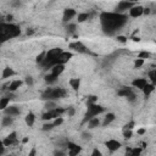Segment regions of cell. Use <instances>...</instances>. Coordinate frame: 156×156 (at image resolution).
<instances>
[{
	"mask_svg": "<svg viewBox=\"0 0 156 156\" xmlns=\"http://www.w3.org/2000/svg\"><path fill=\"white\" fill-rule=\"evenodd\" d=\"M127 17L124 14H116V12H102L100 15L101 28L104 33L109 37L115 36L121 28L127 23Z\"/></svg>",
	"mask_w": 156,
	"mask_h": 156,
	"instance_id": "cell-1",
	"label": "cell"
},
{
	"mask_svg": "<svg viewBox=\"0 0 156 156\" xmlns=\"http://www.w3.org/2000/svg\"><path fill=\"white\" fill-rule=\"evenodd\" d=\"M21 34V28L14 23H0V43H5Z\"/></svg>",
	"mask_w": 156,
	"mask_h": 156,
	"instance_id": "cell-2",
	"label": "cell"
},
{
	"mask_svg": "<svg viewBox=\"0 0 156 156\" xmlns=\"http://www.w3.org/2000/svg\"><path fill=\"white\" fill-rule=\"evenodd\" d=\"M66 90L63 88H48L45 91H43L42 94V99L47 100V101H55L57 99H61V98L66 96Z\"/></svg>",
	"mask_w": 156,
	"mask_h": 156,
	"instance_id": "cell-3",
	"label": "cell"
},
{
	"mask_svg": "<svg viewBox=\"0 0 156 156\" xmlns=\"http://www.w3.org/2000/svg\"><path fill=\"white\" fill-rule=\"evenodd\" d=\"M88 106V110L84 115V118H83V123H87L89 122L91 118L96 117L99 113H102L104 112V107L98 105V104H91V105H87Z\"/></svg>",
	"mask_w": 156,
	"mask_h": 156,
	"instance_id": "cell-4",
	"label": "cell"
},
{
	"mask_svg": "<svg viewBox=\"0 0 156 156\" xmlns=\"http://www.w3.org/2000/svg\"><path fill=\"white\" fill-rule=\"evenodd\" d=\"M118 95L127 98V100L131 101V102L135 101V99H137V96L134 94V91L132 90V88H122L121 90H118Z\"/></svg>",
	"mask_w": 156,
	"mask_h": 156,
	"instance_id": "cell-5",
	"label": "cell"
},
{
	"mask_svg": "<svg viewBox=\"0 0 156 156\" xmlns=\"http://www.w3.org/2000/svg\"><path fill=\"white\" fill-rule=\"evenodd\" d=\"M134 5H135L134 3H131V1H120L116 8V14H122L126 10H131Z\"/></svg>",
	"mask_w": 156,
	"mask_h": 156,
	"instance_id": "cell-6",
	"label": "cell"
},
{
	"mask_svg": "<svg viewBox=\"0 0 156 156\" xmlns=\"http://www.w3.org/2000/svg\"><path fill=\"white\" fill-rule=\"evenodd\" d=\"M71 57H72V53H68V51H62L61 55L57 57L56 65H65L66 62H68V60H70Z\"/></svg>",
	"mask_w": 156,
	"mask_h": 156,
	"instance_id": "cell-7",
	"label": "cell"
},
{
	"mask_svg": "<svg viewBox=\"0 0 156 156\" xmlns=\"http://www.w3.org/2000/svg\"><path fill=\"white\" fill-rule=\"evenodd\" d=\"M70 48L73 49V50H76L78 51V53H88V50H87V47L82 43V42H73L70 44Z\"/></svg>",
	"mask_w": 156,
	"mask_h": 156,
	"instance_id": "cell-8",
	"label": "cell"
},
{
	"mask_svg": "<svg viewBox=\"0 0 156 156\" xmlns=\"http://www.w3.org/2000/svg\"><path fill=\"white\" fill-rule=\"evenodd\" d=\"M105 146L110 150V151H117V150L121 148V143L117 142L116 139H110L105 143Z\"/></svg>",
	"mask_w": 156,
	"mask_h": 156,
	"instance_id": "cell-9",
	"label": "cell"
},
{
	"mask_svg": "<svg viewBox=\"0 0 156 156\" xmlns=\"http://www.w3.org/2000/svg\"><path fill=\"white\" fill-rule=\"evenodd\" d=\"M143 10H144V8L140 6V5H134V6L129 10V15L135 19V17H139L143 15Z\"/></svg>",
	"mask_w": 156,
	"mask_h": 156,
	"instance_id": "cell-10",
	"label": "cell"
},
{
	"mask_svg": "<svg viewBox=\"0 0 156 156\" xmlns=\"http://www.w3.org/2000/svg\"><path fill=\"white\" fill-rule=\"evenodd\" d=\"M74 16H76V10H73V9H66L65 11H63L62 21L63 22H68L70 20H72Z\"/></svg>",
	"mask_w": 156,
	"mask_h": 156,
	"instance_id": "cell-11",
	"label": "cell"
},
{
	"mask_svg": "<svg viewBox=\"0 0 156 156\" xmlns=\"http://www.w3.org/2000/svg\"><path fill=\"white\" fill-rule=\"evenodd\" d=\"M148 84V80L145 79V78H137V79H134L132 82V85L134 87V88H137V89H140V90H143V88L145 87Z\"/></svg>",
	"mask_w": 156,
	"mask_h": 156,
	"instance_id": "cell-12",
	"label": "cell"
},
{
	"mask_svg": "<svg viewBox=\"0 0 156 156\" xmlns=\"http://www.w3.org/2000/svg\"><path fill=\"white\" fill-rule=\"evenodd\" d=\"M4 112L6 116H10V117H14V116H17L20 115V110L17 106H8L6 109L4 110Z\"/></svg>",
	"mask_w": 156,
	"mask_h": 156,
	"instance_id": "cell-13",
	"label": "cell"
},
{
	"mask_svg": "<svg viewBox=\"0 0 156 156\" xmlns=\"http://www.w3.org/2000/svg\"><path fill=\"white\" fill-rule=\"evenodd\" d=\"M65 70V65H55L54 67H51V74H54L55 77H59L60 74Z\"/></svg>",
	"mask_w": 156,
	"mask_h": 156,
	"instance_id": "cell-14",
	"label": "cell"
},
{
	"mask_svg": "<svg viewBox=\"0 0 156 156\" xmlns=\"http://www.w3.org/2000/svg\"><path fill=\"white\" fill-rule=\"evenodd\" d=\"M115 113H112V112H110V113H107L106 116H105V118H104V122H102V126L104 127H106V126H109L111 122H113L115 121Z\"/></svg>",
	"mask_w": 156,
	"mask_h": 156,
	"instance_id": "cell-15",
	"label": "cell"
},
{
	"mask_svg": "<svg viewBox=\"0 0 156 156\" xmlns=\"http://www.w3.org/2000/svg\"><path fill=\"white\" fill-rule=\"evenodd\" d=\"M154 90H155V85H154V84H151V83H148V84L143 88V93L145 94V96H149L150 94L153 93Z\"/></svg>",
	"mask_w": 156,
	"mask_h": 156,
	"instance_id": "cell-16",
	"label": "cell"
},
{
	"mask_svg": "<svg viewBox=\"0 0 156 156\" xmlns=\"http://www.w3.org/2000/svg\"><path fill=\"white\" fill-rule=\"evenodd\" d=\"M21 85H22V82H21V80L16 79V80H14V82H11V83L9 84V90H10V91H15V90L19 89Z\"/></svg>",
	"mask_w": 156,
	"mask_h": 156,
	"instance_id": "cell-17",
	"label": "cell"
},
{
	"mask_svg": "<svg viewBox=\"0 0 156 156\" xmlns=\"http://www.w3.org/2000/svg\"><path fill=\"white\" fill-rule=\"evenodd\" d=\"M34 121H36V116H34L33 112H30L26 115V123L28 127H32L34 124Z\"/></svg>",
	"mask_w": 156,
	"mask_h": 156,
	"instance_id": "cell-18",
	"label": "cell"
},
{
	"mask_svg": "<svg viewBox=\"0 0 156 156\" xmlns=\"http://www.w3.org/2000/svg\"><path fill=\"white\" fill-rule=\"evenodd\" d=\"M15 74V71L11 67H5L3 71V78H10Z\"/></svg>",
	"mask_w": 156,
	"mask_h": 156,
	"instance_id": "cell-19",
	"label": "cell"
},
{
	"mask_svg": "<svg viewBox=\"0 0 156 156\" xmlns=\"http://www.w3.org/2000/svg\"><path fill=\"white\" fill-rule=\"evenodd\" d=\"M70 85L72 87L73 90H78L79 89V85H80V79L79 78H72V79H70Z\"/></svg>",
	"mask_w": 156,
	"mask_h": 156,
	"instance_id": "cell-20",
	"label": "cell"
},
{
	"mask_svg": "<svg viewBox=\"0 0 156 156\" xmlns=\"http://www.w3.org/2000/svg\"><path fill=\"white\" fill-rule=\"evenodd\" d=\"M80 150H82V148L79 145H74L72 149L68 150V156H77L80 153Z\"/></svg>",
	"mask_w": 156,
	"mask_h": 156,
	"instance_id": "cell-21",
	"label": "cell"
},
{
	"mask_svg": "<svg viewBox=\"0 0 156 156\" xmlns=\"http://www.w3.org/2000/svg\"><path fill=\"white\" fill-rule=\"evenodd\" d=\"M99 124H100V121H99V118H96V117H94V118H91L89 122H88V127L90 129H93V128H96V127H99Z\"/></svg>",
	"mask_w": 156,
	"mask_h": 156,
	"instance_id": "cell-22",
	"label": "cell"
},
{
	"mask_svg": "<svg viewBox=\"0 0 156 156\" xmlns=\"http://www.w3.org/2000/svg\"><path fill=\"white\" fill-rule=\"evenodd\" d=\"M9 102H10V98H3L0 99V110H5L9 106Z\"/></svg>",
	"mask_w": 156,
	"mask_h": 156,
	"instance_id": "cell-23",
	"label": "cell"
},
{
	"mask_svg": "<svg viewBox=\"0 0 156 156\" xmlns=\"http://www.w3.org/2000/svg\"><path fill=\"white\" fill-rule=\"evenodd\" d=\"M44 78H45V82L49 83V84H54L56 80H57V77H55L54 74H51V73L50 74H47Z\"/></svg>",
	"mask_w": 156,
	"mask_h": 156,
	"instance_id": "cell-24",
	"label": "cell"
},
{
	"mask_svg": "<svg viewBox=\"0 0 156 156\" xmlns=\"http://www.w3.org/2000/svg\"><path fill=\"white\" fill-rule=\"evenodd\" d=\"M1 124H3L4 127H9V126H11V124H12V117H10V116H5V117H3V120H1Z\"/></svg>",
	"mask_w": 156,
	"mask_h": 156,
	"instance_id": "cell-25",
	"label": "cell"
},
{
	"mask_svg": "<svg viewBox=\"0 0 156 156\" xmlns=\"http://www.w3.org/2000/svg\"><path fill=\"white\" fill-rule=\"evenodd\" d=\"M89 19V14H87V12H82V14H79L78 17H77V21L78 22H84Z\"/></svg>",
	"mask_w": 156,
	"mask_h": 156,
	"instance_id": "cell-26",
	"label": "cell"
},
{
	"mask_svg": "<svg viewBox=\"0 0 156 156\" xmlns=\"http://www.w3.org/2000/svg\"><path fill=\"white\" fill-rule=\"evenodd\" d=\"M149 78H150V80H151V84L155 85V83H156V70H151L149 72Z\"/></svg>",
	"mask_w": 156,
	"mask_h": 156,
	"instance_id": "cell-27",
	"label": "cell"
},
{
	"mask_svg": "<svg viewBox=\"0 0 156 156\" xmlns=\"http://www.w3.org/2000/svg\"><path fill=\"white\" fill-rule=\"evenodd\" d=\"M55 107H57L55 101H47V104H45V109H47L48 111H50V110H54Z\"/></svg>",
	"mask_w": 156,
	"mask_h": 156,
	"instance_id": "cell-28",
	"label": "cell"
},
{
	"mask_svg": "<svg viewBox=\"0 0 156 156\" xmlns=\"http://www.w3.org/2000/svg\"><path fill=\"white\" fill-rule=\"evenodd\" d=\"M45 55H47V51H42V53H40L38 56H37V62L38 63H42L43 61H44V59H45Z\"/></svg>",
	"mask_w": 156,
	"mask_h": 156,
	"instance_id": "cell-29",
	"label": "cell"
},
{
	"mask_svg": "<svg viewBox=\"0 0 156 156\" xmlns=\"http://www.w3.org/2000/svg\"><path fill=\"white\" fill-rule=\"evenodd\" d=\"M150 56V53H148V51H142V53H139V55H138V59H148V57Z\"/></svg>",
	"mask_w": 156,
	"mask_h": 156,
	"instance_id": "cell-30",
	"label": "cell"
},
{
	"mask_svg": "<svg viewBox=\"0 0 156 156\" xmlns=\"http://www.w3.org/2000/svg\"><path fill=\"white\" fill-rule=\"evenodd\" d=\"M96 100H98V98L94 96V95H91V96L88 98V100H87V105H91V104H95Z\"/></svg>",
	"mask_w": 156,
	"mask_h": 156,
	"instance_id": "cell-31",
	"label": "cell"
},
{
	"mask_svg": "<svg viewBox=\"0 0 156 156\" xmlns=\"http://www.w3.org/2000/svg\"><path fill=\"white\" fill-rule=\"evenodd\" d=\"M14 143H16V142L9 139V138H6V139H4V140H3V144H4V146H5V148H6V146H10V145H12Z\"/></svg>",
	"mask_w": 156,
	"mask_h": 156,
	"instance_id": "cell-32",
	"label": "cell"
},
{
	"mask_svg": "<svg viewBox=\"0 0 156 156\" xmlns=\"http://www.w3.org/2000/svg\"><path fill=\"white\" fill-rule=\"evenodd\" d=\"M62 123H63V118H62V117H57V118H55V121L53 122L54 127H57V126H60V124H62Z\"/></svg>",
	"mask_w": 156,
	"mask_h": 156,
	"instance_id": "cell-33",
	"label": "cell"
},
{
	"mask_svg": "<svg viewBox=\"0 0 156 156\" xmlns=\"http://www.w3.org/2000/svg\"><path fill=\"white\" fill-rule=\"evenodd\" d=\"M143 65H144V60H142V59H137L135 62H134V67H135V68H139V67H142Z\"/></svg>",
	"mask_w": 156,
	"mask_h": 156,
	"instance_id": "cell-34",
	"label": "cell"
},
{
	"mask_svg": "<svg viewBox=\"0 0 156 156\" xmlns=\"http://www.w3.org/2000/svg\"><path fill=\"white\" fill-rule=\"evenodd\" d=\"M54 128V124L53 123H45L44 126H43V131H50V129H53Z\"/></svg>",
	"mask_w": 156,
	"mask_h": 156,
	"instance_id": "cell-35",
	"label": "cell"
},
{
	"mask_svg": "<svg viewBox=\"0 0 156 156\" xmlns=\"http://www.w3.org/2000/svg\"><path fill=\"white\" fill-rule=\"evenodd\" d=\"M123 137L126 138V139H129V138L132 137V131H131V129H124V132H123Z\"/></svg>",
	"mask_w": 156,
	"mask_h": 156,
	"instance_id": "cell-36",
	"label": "cell"
},
{
	"mask_svg": "<svg viewBox=\"0 0 156 156\" xmlns=\"http://www.w3.org/2000/svg\"><path fill=\"white\" fill-rule=\"evenodd\" d=\"M25 82H26L27 85H30V87H31V85H33V78H32L31 76H27V77L25 78Z\"/></svg>",
	"mask_w": 156,
	"mask_h": 156,
	"instance_id": "cell-37",
	"label": "cell"
},
{
	"mask_svg": "<svg viewBox=\"0 0 156 156\" xmlns=\"http://www.w3.org/2000/svg\"><path fill=\"white\" fill-rule=\"evenodd\" d=\"M66 112L68 113V116L70 117H72L74 113H76V110H74V107H68L67 110H66Z\"/></svg>",
	"mask_w": 156,
	"mask_h": 156,
	"instance_id": "cell-38",
	"label": "cell"
},
{
	"mask_svg": "<svg viewBox=\"0 0 156 156\" xmlns=\"http://www.w3.org/2000/svg\"><path fill=\"white\" fill-rule=\"evenodd\" d=\"M140 151L142 149H132V156H140Z\"/></svg>",
	"mask_w": 156,
	"mask_h": 156,
	"instance_id": "cell-39",
	"label": "cell"
},
{
	"mask_svg": "<svg viewBox=\"0 0 156 156\" xmlns=\"http://www.w3.org/2000/svg\"><path fill=\"white\" fill-rule=\"evenodd\" d=\"M67 31L70 33H73L74 31H76V25H68L67 26Z\"/></svg>",
	"mask_w": 156,
	"mask_h": 156,
	"instance_id": "cell-40",
	"label": "cell"
},
{
	"mask_svg": "<svg viewBox=\"0 0 156 156\" xmlns=\"http://www.w3.org/2000/svg\"><path fill=\"white\" fill-rule=\"evenodd\" d=\"M133 127H134V122H133V121H131V122H128L126 124V127H124V129H133Z\"/></svg>",
	"mask_w": 156,
	"mask_h": 156,
	"instance_id": "cell-41",
	"label": "cell"
},
{
	"mask_svg": "<svg viewBox=\"0 0 156 156\" xmlns=\"http://www.w3.org/2000/svg\"><path fill=\"white\" fill-rule=\"evenodd\" d=\"M8 138H9V139H11V140L16 142V138H17V134H16V132H12V133H10Z\"/></svg>",
	"mask_w": 156,
	"mask_h": 156,
	"instance_id": "cell-42",
	"label": "cell"
},
{
	"mask_svg": "<svg viewBox=\"0 0 156 156\" xmlns=\"http://www.w3.org/2000/svg\"><path fill=\"white\" fill-rule=\"evenodd\" d=\"M90 156H101V151H100L99 149H94Z\"/></svg>",
	"mask_w": 156,
	"mask_h": 156,
	"instance_id": "cell-43",
	"label": "cell"
},
{
	"mask_svg": "<svg viewBox=\"0 0 156 156\" xmlns=\"http://www.w3.org/2000/svg\"><path fill=\"white\" fill-rule=\"evenodd\" d=\"M82 138L84 140H87V139H90V133H88V132H84L83 134H82Z\"/></svg>",
	"mask_w": 156,
	"mask_h": 156,
	"instance_id": "cell-44",
	"label": "cell"
},
{
	"mask_svg": "<svg viewBox=\"0 0 156 156\" xmlns=\"http://www.w3.org/2000/svg\"><path fill=\"white\" fill-rule=\"evenodd\" d=\"M54 156H65V153L61 151V150H55Z\"/></svg>",
	"mask_w": 156,
	"mask_h": 156,
	"instance_id": "cell-45",
	"label": "cell"
},
{
	"mask_svg": "<svg viewBox=\"0 0 156 156\" xmlns=\"http://www.w3.org/2000/svg\"><path fill=\"white\" fill-rule=\"evenodd\" d=\"M117 40H118V42H121V43H127V38L126 37H122V36H118L117 37Z\"/></svg>",
	"mask_w": 156,
	"mask_h": 156,
	"instance_id": "cell-46",
	"label": "cell"
},
{
	"mask_svg": "<svg viewBox=\"0 0 156 156\" xmlns=\"http://www.w3.org/2000/svg\"><path fill=\"white\" fill-rule=\"evenodd\" d=\"M4 151H5V146H4V144H3V142L0 140V156H1L3 154H4Z\"/></svg>",
	"mask_w": 156,
	"mask_h": 156,
	"instance_id": "cell-47",
	"label": "cell"
},
{
	"mask_svg": "<svg viewBox=\"0 0 156 156\" xmlns=\"http://www.w3.org/2000/svg\"><path fill=\"white\" fill-rule=\"evenodd\" d=\"M36 154H37V149L32 148V150L30 151V154H28V156H36Z\"/></svg>",
	"mask_w": 156,
	"mask_h": 156,
	"instance_id": "cell-48",
	"label": "cell"
},
{
	"mask_svg": "<svg viewBox=\"0 0 156 156\" xmlns=\"http://www.w3.org/2000/svg\"><path fill=\"white\" fill-rule=\"evenodd\" d=\"M126 156H132V148H127V150H126Z\"/></svg>",
	"mask_w": 156,
	"mask_h": 156,
	"instance_id": "cell-49",
	"label": "cell"
},
{
	"mask_svg": "<svg viewBox=\"0 0 156 156\" xmlns=\"http://www.w3.org/2000/svg\"><path fill=\"white\" fill-rule=\"evenodd\" d=\"M145 132H146L145 128H140V129H138V134H139V135H143Z\"/></svg>",
	"mask_w": 156,
	"mask_h": 156,
	"instance_id": "cell-50",
	"label": "cell"
},
{
	"mask_svg": "<svg viewBox=\"0 0 156 156\" xmlns=\"http://www.w3.org/2000/svg\"><path fill=\"white\" fill-rule=\"evenodd\" d=\"M149 14H150V9L146 8V9L143 10V15H149Z\"/></svg>",
	"mask_w": 156,
	"mask_h": 156,
	"instance_id": "cell-51",
	"label": "cell"
},
{
	"mask_svg": "<svg viewBox=\"0 0 156 156\" xmlns=\"http://www.w3.org/2000/svg\"><path fill=\"white\" fill-rule=\"evenodd\" d=\"M5 20H6L8 22H10L11 20H12V15H8L6 17H5Z\"/></svg>",
	"mask_w": 156,
	"mask_h": 156,
	"instance_id": "cell-52",
	"label": "cell"
},
{
	"mask_svg": "<svg viewBox=\"0 0 156 156\" xmlns=\"http://www.w3.org/2000/svg\"><path fill=\"white\" fill-rule=\"evenodd\" d=\"M28 142V138H23V139H22V143H27Z\"/></svg>",
	"mask_w": 156,
	"mask_h": 156,
	"instance_id": "cell-53",
	"label": "cell"
},
{
	"mask_svg": "<svg viewBox=\"0 0 156 156\" xmlns=\"http://www.w3.org/2000/svg\"><path fill=\"white\" fill-rule=\"evenodd\" d=\"M133 40H134V42H139L140 39H139V38H135V37H133Z\"/></svg>",
	"mask_w": 156,
	"mask_h": 156,
	"instance_id": "cell-54",
	"label": "cell"
},
{
	"mask_svg": "<svg viewBox=\"0 0 156 156\" xmlns=\"http://www.w3.org/2000/svg\"><path fill=\"white\" fill-rule=\"evenodd\" d=\"M27 34H28V36H30V34H33V31H30V30H28V31H27Z\"/></svg>",
	"mask_w": 156,
	"mask_h": 156,
	"instance_id": "cell-55",
	"label": "cell"
}]
</instances>
